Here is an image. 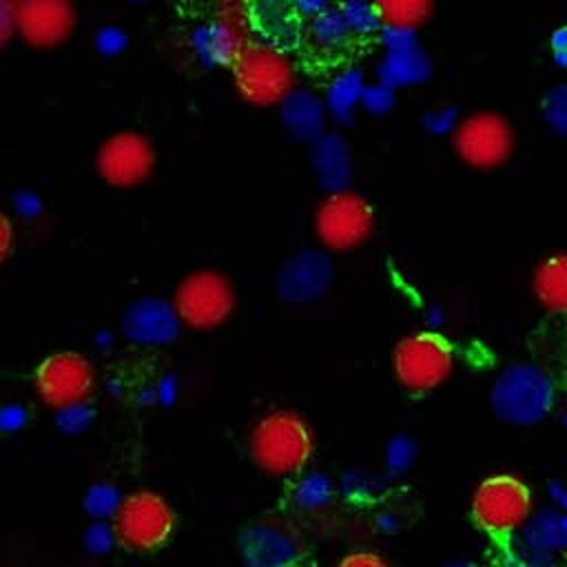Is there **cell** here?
<instances>
[{
  "instance_id": "d4e9b609",
  "label": "cell",
  "mask_w": 567,
  "mask_h": 567,
  "mask_svg": "<svg viewBox=\"0 0 567 567\" xmlns=\"http://www.w3.org/2000/svg\"><path fill=\"white\" fill-rule=\"evenodd\" d=\"M416 78L414 71V53L412 49L401 51H383V58L377 66V80L390 84L392 89L405 82H412Z\"/></svg>"
},
{
  "instance_id": "277c9868",
  "label": "cell",
  "mask_w": 567,
  "mask_h": 567,
  "mask_svg": "<svg viewBox=\"0 0 567 567\" xmlns=\"http://www.w3.org/2000/svg\"><path fill=\"white\" fill-rule=\"evenodd\" d=\"M171 301L186 328L215 330L230 319L237 295L224 272L202 268L188 272L177 284Z\"/></svg>"
},
{
  "instance_id": "ac0fdd59",
  "label": "cell",
  "mask_w": 567,
  "mask_h": 567,
  "mask_svg": "<svg viewBox=\"0 0 567 567\" xmlns=\"http://www.w3.org/2000/svg\"><path fill=\"white\" fill-rule=\"evenodd\" d=\"M281 124L288 131L290 137L297 142H315L319 135H323L328 128V106L326 100L310 91V89H295L279 106Z\"/></svg>"
},
{
  "instance_id": "83f0119b",
  "label": "cell",
  "mask_w": 567,
  "mask_h": 567,
  "mask_svg": "<svg viewBox=\"0 0 567 567\" xmlns=\"http://www.w3.org/2000/svg\"><path fill=\"white\" fill-rule=\"evenodd\" d=\"M394 104V89L381 80L377 82H368L365 91H363V100H361V111L370 113V115H383L392 109Z\"/></svg>"
},
{
  "instance_id": "3957f363",
  "label": "cell",
  "mask_w": 567,
  "mask_h": 567,
  "mask_svg": "<svg viewBox=\"0 0 567 567\" xmlns=\"http://www.w3.org/2000/svg\"><path fill=\"white\" fill-rule=\"evenodd\" d=\"M374 206L359 190L326 193L315 208L312 226L328 252H348L370 239L374 230Z\"/></svg>"
},
{
  "instance_id": "6da1fadb",
  "label": "cell",
  "mask_w": 567,
  "mask_h": 567,
  "mask_svg": "<svg viewBox=\"0 0 567 567\" xmlns=\"http://www.w3.org/2000/svg\"><path fill=\"white\" fill-rule=\"evenodd\" d=\"M237 95L257 109L281 106L297 89V71L286 49L264 40H250L230 66Z\"/></svg>"
},
{
  "instance_id": "1f68e13d",
  "label": "cell",
  "mask_w": 567,
  "mask_h": 567,
  "mask_svg": "<svg viewBox=\"0 0 567 567\" xmlns=\"http://www.w3.org/2000/svg\"><path fill=\"white\" fill-rule=\"evenodd\" d=\"M292 4L297 9V13L301 18H308V20L317 18L319 13H323V11H328L332 7L330 0H292Z\"/></svg>"
},
{
  "instance_id": "9a60e30c",
  "label": "cell",
  "mask_w": 567,
  "mask_h": 567,
  "mask_svg": "<svg viewBox=\"0 0 567 567\" xmlns=\"http://www.w3.org/2000/svg\"><path fill=\"white\" fill-rule=\"evenodd\" d=\"M239 551L246 567H290L303 558L299 540L272 523L248 525L239 536Z\"/></svg>"
},
{
  "instance_id": "8992f818",
  "label": "cell",
  "mask_w": 567,
  "mask_h": 567,
  "mask_svg": "<svg viewBox=\"0 0 567 567\" xmlns=\"http://www.w3.org/2000/svg\"><path fill=\"white\" fill-rule=\"evenodd\" d=\"M157 166V151L148 135L135 128H122L104 137L95 151V171L100 179L117 190L146 184Z\"/></svg>"
},
{
  "instance_id": "9c48e42d",
  "label": "cell",
  "mask_w": 567,
  "mask_h": 567,
  "mask_svg": "<svg viewBox=\"0 0 567 567\" xmlns=\"http://www.w3.org/2000/svg\"><path fill=\"white\" fill-rule=\"evenodd\" d=\"M532 514L529 487L512 474H494L481 481L472 496L474 523L492 534L507 536L516 532Z\"/></svg>"
},
{
  "instance_id": "e575fe53",
  "label": "cell",
  "mask_w": 567,
  "mask_h": 567,
  "mask_svg": "<svg viewBox=\"0 0 567 567\" xmlns=\"http://www.w3.org/2000/svg\"><path fill=\"white\" fill-rule=\"evenodd\" d=\"M290 567H315L310 560H306V558H301V560H297L295 565H290Z\"/></svg>"
},
{
  "instance_id": "ba28073f",
  "label": "cell",
  "mask_w": 567,
  "mask_h": 567,
  "mask_svg": "<svg viewBox=\"0 0 567 567\" xmlns=\"http://www.w3.org/2000/svg\"><path fill=\"white\" fill-rule=\"evenodd\" d=\"M454 365L452 343L434 330H421L399 341L394 350V374L410 392H430L441 385Z\"/></svg>"
},
{
  "instance_id": "44dd1931",
  "label": "cell",
  "mask_w": 567,
  "mask_h": 567,
  "mask_svg": "<svg viewBox=\"0 0 567 567\" xmlns=\"http://www.w3.org/2000/svg\"><path fill=\"white\" fill-rule=\"evenodd\" d=\"M538 303L556 315H567V252L545 257L532 279Z\"/></svg>"
},
{
  "instance_id": "ffe728a7",
  "label": "cell",
  "mask_w": 567,
  "mask_h": 567,
  "mask_svg": "<svg viewBox=\"0 0 567 567\" xmlns=\"http://www.w3.org/2000/svg\"><path fill=\"white\" fill-rule=\"evenodd\" d=\"M368 86V80L363 75L361 69L350 66L339 71L326 86V106L330 117L337 124H350L357 113L361 111V100H363V91Z\"/></svg>"
},
{
  "instance_id": "7402d4cb",
  "label": "cell",
  "mask_w": 567,
  "mask_h": 567,
  "mask_svg": "<svg viewBox=\"0 0 567 567\" xmlns=\"http://www.w3.org/2000/svg\"><path fill=\"white\" fill-rule=\"evenodd\" d=\"M383 27H399L419 31L430 22L436 0H372Z\"/></svg>"
},
{
  "instance_id": "4dcf8cb0",
  "label": "cell",
  "mask_w": 567,
  "mask_h": 567,
  "mask_svg": "<svg viewBox=\"0 0 567 567\" xmlns=\"http://www.w3.org/2000/svg\"><path fill=\"white\" fill-rule=\"evenodd\" d=\"M337 567H390V565L374 551H354V554H348Z\"/></svg>"
},
{
  "instance_id": "d6a6232c",
  "label": "cell",
  "mask_w": 567,
  "mask_h": 567,
  "mask_svg": "<svg viewBox=\"0 0 567 567\" xmlns=\"http://www.w3.org/2000/svg\"><path fill=\"white\" fill-rule=\"evenodd\" d=\"M551 53H554V60L567 69V24L558 27L554 33H551Z\"/></svg>"
},
{
  "instance_id": "7a4b0ae2",
  "label": "cell",
  "mask_w": 567,
  "mask_h": 567,
  "mask_svg": "<svg viewBox=\"0 0 567 567\" xmlns=\"http://www.w3.org/2000/svg\"><path fill=\"white\" fill-rule=\"evenodd\" d=\"M250 454L270 474H297L312 454V432L299 414L275 410L255 425Z\"/></svg>"
},
{
  "instance_id": "836d02e7",
  "label": "cell",
  "mask_w": 567,
  "mask_h": 567,
  "mask_svg": "<svg viewBox=\"0 0 567 567\" xmlns=\"http://www.w3.org/2000/svg\"><path fill=\"white\" fill-rule=\"evenodd\" d=\"M11 250H13V221L4 213L2 219H0V257L9 259Z\"/></svg>"
},
{
  "instance_id": "f1b7e54d",
  "label": "cell",
  "mask_w": 567,
  "mask_h": 567,
  "mask_svg": "<svg viewBox=\"0 0 567 567\" xmlns=\"http://www.w3.org/2000/svg\"><path fill=\"white\" fill-rule=\"evenodd\" d=\"M11 206H13V213L22 219H35L42 215L44 210V204L40 199V195L31 188H22V190H16L13 197H11Z\"/></svg>"
},
{
  "instance_id": "8fae6325",
  "label": "cell",
  "mask_w": 567,
  "mask_h": 567,
  "mask_svg": "<svg viewBox=\"0 0 567 567\" xmlns=\"http://www.w3.org/2000/svg\"><path fill=\"white\" fill-rule=\"evenodd\" d=\"M75 27L78 11L73 0H22L16 13V38L38 51L62 47Z\"/></svg>"
},
{
  "instance_id": "cb8c5ba5",
  "label": "cell",
  "mask_w": 567,
  "mask_h": 567,
  "mask_svg": "<svg viewBox=\"0 0 567 567\" xmlns=\"http://www.w3.org/2000/svg\"><path fill=\"white\" fill-rule=\"evenodd\" d=\"M354 38H368L381 31V18L372 0H343L339 4Z\"/></svg>"
},
{
  "instance_id": "2e32d148",
  "label": "cell",
  "mask_w": 567,
  "mask_h": 567,
  "mask_svg": "<svg viewBox=\"0 0 567 567\" xmlns=\"http://www.w3.org/2000/svg\"><path fill=\"white\" fill-rule=\"evenodd\" d=\"M494 410L512 421H529L545 410L547 388L538 372L509 370L492 392Z\"/></svg>"
},
{
  "instance_id": "7c38bea8",
  "label": "cell",
  "mask_w": 567,
  "mask_h": 567,
  "mask_svg": "<svg viewBox=\"0 0 567 567\" xmlns=\"http://www.w3.org/2000/svg\"><path fill=\"white\" fill-rule=\"evenodd\" d=\"M334 268L326 248H303L286 257L277 270V295L295 306L319 301L332 286Z\"/></svg>"
},
{
  "instance_id": "5b68a950",
  "label": "cell",
  "mask_w": 567,
  "mask_h": 567,
  "mask_svg": "<svg viewBox=\"0 0 567 567\" xmlns=\"http://www.w3.org/2000/svg\"><path fill=\"white\" fill-rule=\"evenodd\" d=\"M450 140L456 157L476 171L501 168L514 153V128L496 111H476L461 117Z\"/></svg>"
},
{
  "instance_id": "d6986e66",
  "label": "cell",
  "mask_w": 567,
  "mask_h": 567,
  "mask_svg": "<svg viewBox=\"0 0 567 567\" xmlns=\"http://www.w3.org/2000/svg\"><path fill=\"white\" fill-rule=\"evenodd\" d=\"M299 18L292 0H255L250 9V20L261 40L281 49L297 40Z\"/></svg>"
},
{
  "instance_id": "484cf974",
  "label": "cell",
  "mask_w": 567,
  "mask_h": 567,
  "mask_svg": "<svg viewBox=\"0 0 567 567\" xmlns=\"http://www.w3.org/2000/svg\"><path fill=\"white\" fill-rule=\"evenodd\" d=\"M330 494H332V485L328 481V476L323 474H310V476H303L295 489H292V501L299 505V507H321L323 503L330 501Z\"/></svg>"
},
{
  "instance_id": "f546056e",
  "label": "cell",
  "mask_w": 567,
  "mask_h": 567,
  "mask_svg": "<svg viewBox=\"0 0 567 567\" xmlns=\"http://www.w3.org/2000/svg\"><path fill=\"white\" fill-rule=\"evenodd\" d=\"M22 0H0V42L7 47L16 38V13Z\"/></svg>"
},
{
  "instance_id": "5bb4252c",
  "label": "cell",
  "mask_w": 567,
  "mask_h": 567,
  "mask_svg": "<svg viewBox=\"0 0 567 567\" xmlns=\"http://www.w3.org/2000/svg\"><path fill=\"white\" fill-rule=\"evenodd\" d=\"M182 326L173 301L162 297L135 299L122 315V332L137 346L173 343Z\"/></svg>"
},
{
  "instance_id": "52a82bcc",
  "label": "cell",
  "mask_w": 567,
  "mask_h": 567,
  "mask_svg": "<svg viewBox=\"0 0 567 567\" xmlns=\"http://www.w3.org/2000/svg\"><path fill=\"white\" fill-rule=\"evenodd\" d=\"M175 527L171 505L155 492H133L120 501L113 514V538L131 551L162 547Z\"/></svg>"
},
{
  "instance_id": "4316f807",
  "label": "cell",
  "mask_w": 567,
  "mask_h": 567,
  "mask_svg": "<svg viewBox=\"0 0 567 567\" xmlns=\"http://www.w3.org/2000/svg\"><path fill=\"white\" fill-rule=\"evenodd\" d=\"M93 44L100 55L115 58L128 47V33L117 24H102L93 35Z\"/></svg>"
},
{
  "instance_id": "603a6c76",
  "label": "cell",
  "mask_w": 567,
  "mask_h": 567,
  "mask_svg": "<svg viewBox=\"0 0 567 567\" xmlns=\"http://www.w3.org/2000/svg\"><path fill=\"white\" fill-rule=\"evenodd\" d=\"M308 22H310L308 24L310 38L321 49L334 51V49H341L343 44H348L350 38H354L339 7H330L328 11L319 13L317 18H312Z\"/></svg>"
},
{
  "instance_id": "e0dca14e",
  "label": "cell",
  "mask_w": 567,
  "mask_h": 567,
  "mask_svg": "<svg viewBox=\"0 0 567 567\" xmlns=\"http://www.w3.org/2000/svg\"><path fill=\"white\" fill-rule=\"evenodd\" d=\"M310 168L317 184L326 193L350 188L352 153L346 137L337 131H326L315 142H310Z\"/></svg>"
},
{
  "instance_id": "4fadbf2b",
  "label": "cell",
  "mask_w": 567,
  "mask_h": 567,
  "mask_svg": "<svg viewBox=\"0 0 567 567\" xmlns=\"http://www.w3.org/2000/svg\"><path fill=\"white\" fill-rule=\"evenodd\" d=\"M246 24L248 20L235 13L197 24L188 35L193 55L208 69H230L241 49L250 42L246 38Z\"/></svg>"
},
{
  "instance_id": "30bf717a",
  "label": "cell",
  "mask_w": 567,
  "mask_h": 567,
  "mask_svg": "<svg viewBox=\"0 0 567 567\" xmlns=\"http://www.w3.org/2000/svg\"><path fill=\"white\" fill-rule=\"evenodd\" d=\"M95 374L80 352H55L35 368V388L51 408L66 410L82 405L93 392Z\"/></svg>"
},
{
  "instance_id": "d590c367",
  "label": "cell",
  "mask_w": 567,
  "mask_h": 567,
  "mask_svg": "<svg viewBox=\"0 0 567 567\" xmlns=\"http://www.w3.org/2000/svg\"><path fill=\"white\" fill-rule=\"evenodd\" d=\"M133 2H142V0H133Z\"/></svg>"
}]
</instances>
